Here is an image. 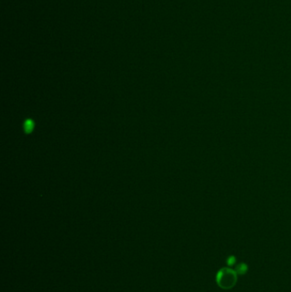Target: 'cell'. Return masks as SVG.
Returning <instances> with one entry per match:
<instances>
[{
	"label": "cell",
	"instance_id": "cell-3",
	"mask_svg": "<svg viewBox=\"0 0 291 292\" xmlns=\"http://www.w3.org/2000/svg\"><path fill=\"white\" fill-rule=\"evenodd\" d=\"M235 261H236V259L233 257V256H232V257H230V258H228V261H227V263L229 264L230 266H232L234 263H235Z\"/></svg>",
	"mask_w": 291,
	"mask_h": 292
},
{
	"label": "cell",
	"instance_id": "cell-2",
	"mask_svg": "<svg viewBox=\"0 0 291 292\" xmlns=\"http://www.w3.org/2000/svg\"><path fill=\"white\" fill-rule=\"evenodd\" d=\"M246 271H247V266L245 264H241L237 267V272L239 273H245Z\"/></svg>",
	"mask_w": 291,
	"mask_h": 292
},
{
	"label": "cell",
	"instance_id": "cell-1",
	"mask_svg": "<svg viewBox=\"0 0 291 292\" xmlns=\"http://www.w3.org/2000/svg\"><path fill=\"white\" fill-rule=\"evenodd\" d=\"M237 282V274L229 268H223L217 274V283L221 288L230 289Z\"/></svg>",
	"mask_w": 291,
	"mask_h": 292
}]
</instances>
